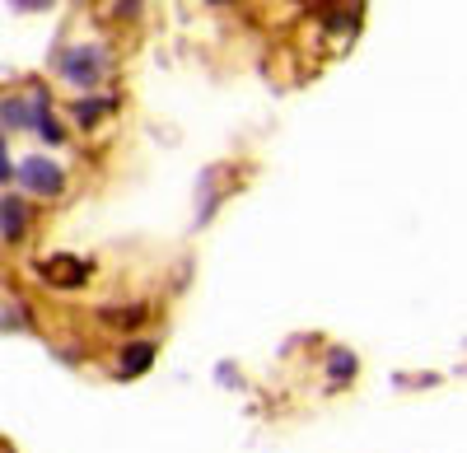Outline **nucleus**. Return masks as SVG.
<instances>
[{
  "label": "nucleus",
  "instance_id": "f257e3e1",
  "mask_svg": "<svg viewBox=\"0 0 467 453\" xmlns=\"http://www.w3.org/2000/svg\"><path fill=\"white\" fill-rule=\"evenodd\" d=\"M61 75H66V85H75V89H94L99 75H103V52H99L94 43L70 47V52L61 57Z\"/></svg>",
  "mask_w": 467,
  "mask_h": 453
},
{
  "label": "nucleus",
  "instance_id": "f03ea898",
  "mask_svg": "<svg viewBox=\"0 0 467 453\" xmlns=\"http://www.w3.org/2000/svg\"><path fill=\"white\" fill-rule=\"evenodd\" d=\"M19 178H24V187H28L33 197H57L61 187H66V178H61V169L52 160H24Z\"/></svg>",
  "mask_w": 467,
  "mask_h": 453
},
{
  "label": "nucleus",
  "instance_id": "7ed1b4c3",
  "mask_svg": "<svg viewBox=\"0 0 467 453\" xmlns=\"http://www.w3.org/2000/svg\"><path fill=\"white\" fill-rule=\"evenodd\" d=\"M150 365H154V342H127L117 355V379H140Z\"/></svg>",
  "mask_w": 467,
  "mask_h": 453
},
{
  "label": "nucleus",
  "instance_id": "20e7f679",
  "mask_svg": "<svg viewBox=\"0 0 467 453\" xmlns=\"http://www.w3.org/2000/svg\"><path fill=\"white\" fill-rule=\"evenodd\" d=\"M24 224H28L24 201L19 197H5V206H0V230H5V239H24Z\"/></svg>",
  "mask_w": 467,
  "mask_h": 453
},
{
  "label": "nucleus",
  "instance_id": "39448f33",
  "mask_svg": "<svg viewBox=\"0 0 467 453\" xmlns=\"http://www.w3.org/2000/svg\"><path fill=\"white\" fill-rule=\"evenodd\" d=\"M327 374H332V384L356 379V355H350V351H332L327 355Z\"/></svg>",
  "mask_w": 467,
  "mask_h": 453
},
{
  "label": "nucleus",
  "instance_id": "423d86ee",
  "mask_svg": "<svg viewBox=\"0 0 467 453\" xmlns=\"http://www.w3.org/2000/svg\"><path fill=\"white\" fill-rule=\"evenodd\" d=\"M108 108H112L108 98H89V103L80 98V103H75V122H80V127H94V118H103Z\"/></svg>",
  "mask_w": 467,
  "mask_h": 453
},
{
  "label": "nucleus",
  "instance_id": "0eeeda50",
  "mask_svg": "<svg viewBox=\"0 0 467 453\" xmlns=\"http://www.w3.org/2000/svg\"><path fill=\"white\" fill-rule=\"evenodd\" d=\"M108 323H140L145 318V309H127V314H103Z\"/></svg>",
  "mask_w": 467,
  "mask_h": 453
},
{
  "label": "nucleus",
  "instance_id": "6e6552de",
  "mask_svg": "<svg viewBox=\"0 0 467 453\" xmlns=\"http://www.w3.org/2000/svg\"><path fill=\"white\" fill-rule=\"evenodd\" d=\"M10 5H15V10H47L52 0H10Z\"/></svg>",
  "mask_w": 467,
  "mask_h": 453
},
{
  "label": "nucleus",
  "instance_id": "1a4fd4ad",
  "mask_svg": "<svg viewBox=\"0 0 467 453\" xmlns=\"http://www.w3.org/2000/svg\"><path fill=\"white\" fill-rule=\"evenodd\" d=\"M211 5H234V0H211Z\"/></svg>",
  "mask_w": 467,
  "mask_h": 453
}]
</instances>
